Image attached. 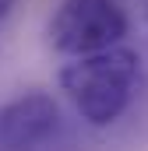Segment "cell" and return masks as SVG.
Here are the masks:
<instances>
[{
	"label": "cell",
	"mask_w": 148,
	"mask_h": 151,
	"mask_svg": "<svg viewBox=\"0 0 148 151\" xmlns=\"http://www.w3.org/2000/svg\"><path fill=\"white\" fill-rule=\"evenodd\" d=\"M141 56L127 46H110L99 53L74 56L60 67V88L71 95L74 109L92 127H110L127 113L138 88Z\"/></svg>",
	"instance_id": "cell-1"
},
{
	"label": "cell",
	"mask_w": 148,
	"mask_h": 151,
	"mask_svg": "<svg viewBox=\"0 0 148 151\" xmlns=\"http://www.w3.org/2000/svg\"><path fill=\"white\" fill-rule=\"evenodd\" d=\"M46 32L57 53L85 56L120 46L127 35V14L116 0H60Z\"/></svg>",
	"instance_id": "cell-2"
},
{
	"label": "cell",
	"mask_w": 148,
	"mask_h": 151,
	"mask_svg": "<svg viewBox=\"0 0 148 151\" xmlns=\"http://www.w3.org/2000/svg\"><path fill=\"white\" fill-rule=\"evenodd\" d=\"M60 127V106L46 91H25L0 106V151H36Z\"/></svg>",
	"instance_id": "cell-3"
},
{
	"label": "cell",
	"mask_w": 148,
	"mask_h": 151,
	"mask_svg": "<svg viewBox=\"0 0 148 151\" xmlns=\"http://www.w3.org/2000/svg\"><path fill=\"white\" fill-rule=\"evenodd\" d=\"M11 7H14V0H0V21L11 14Z\"/></svg>",
	"instance_id": "cell-4"
}]
</instances>
